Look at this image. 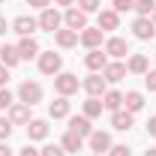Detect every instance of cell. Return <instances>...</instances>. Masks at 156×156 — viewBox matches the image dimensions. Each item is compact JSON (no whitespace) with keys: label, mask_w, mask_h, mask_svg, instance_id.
I'll use <instances>...</instances> for the list:
<instances>
[{"label":"cell","mask_w":156,"mask_h":156,"mask_svg":"<svg viewBox=\"0 0 156 156\" xmlns=\"http://www.w3.org/2000/svg\"><path fill=\"white\" fill-rule=\"evenodd\" d=\"M123 105H126V111H132V114H135V111L144 108V96H141L138 90H129V93L123 96Z\"/></svg>","instance_id":"24"},{"label":"cell","mask_w":156,"mask_h":156,"mask_svg":"<svg viewBox=\"0 0 156 156\" xmlns=\"http://www.w3.org/2000/svg\"><path fill=\"white\" fill-rule=\"evenodd\" d=\"M21 156H39V150H36V147H24V150H21Z\"/></svg>","instance_id":"39"},{"label":"cell","mask_w":156,"mask_h":156,"mask_svg":"<svg viewBox=\"0 0 156 156\" xmlns=\"http://www.w3.org/2000/svg\"><path fill=\"white\" fill-rule=\"evenodd\" d=\"M60 147H63L66 153H78V150L84 147V138L75 135V132H66V135H63V141H60Z\"/></svg>","instance_id":"23"},{"label":"cell","mask_w":156,"mask_h":156,"mask_svg":"<svg viewBox=\"0 0 156 156\" xmlns=\"http://www.w3.org/2000/svg\"><path fill=\"white\" fill-rule=\"evenodd\" d=\"M84 66H87L90 72H99V69H105V66H108V57H105L99 48H93V51L84 57Z\"/></svg>","instance_id":"16"},{"label":"cell","mask_w":156,"mask_h":156,"mask_svg":"<svg viewBox=\"0 0 156 156\" xmlns=\"http://www.w3.org/2000/svg\"><path fill=\"white\" fill-rule=\"evenodd\" d=\"M0 3H3V0H0Z\"/></svg>","instance_id":"46"},{"label":"cell","mask_w":156,"mask_h":156,"mask_svg":"<svg viewBox=\"0 0 156 156\" xmlns=\"http://www.w3.org/2000/svg\"><path fill=\"white\" fill-rule=\"evenodd\" d=\"M0 156H12V150H9V147H6L3 141H0Z\"/></svg>","instance_id":"40"},{"label":"cell","mask_w":156,"mask_h":156,"mask_svg":"<svg viewBox=\"0 0 156 156\" xmlns=\"http://www.w3.org/2000/svg\"><path fill=\"white\" fill-rule=\"evenodd\" d=\"M105 54H111V57H126V54H129V45H126V39L111 36L108 42H105Z\"/></svg>","instance_id":"14"},{"label":"cell","mask_w":156,"mask_h":156,"mask_svg":"<svg viewBox=\"0 0 156 156\" xmlns=\"http://www.w3.org/2000/svg\"><path fill=\"white\" fill-rule=\"evenodd\" d=\"M126 72H129V69H126L123 63H108V66L102 69V78H105V81H123Z\"/></svg>","instance_id":"20"},{"label":"cell","mask_w":156,"mask_h":156,"mask_svg":"<svg viewBox=\"0 0 156 156\" xmlns=\"http://www.w3.org/2000/svg\"><path fill=\"white\" fill-rule=\"evenodd\" d=\"M132 33H135V39H153L156 36V27H153V18H135V24H132Z\"/></svg>","instance_id":"8"},{"label":"cell","mask_w":156,"mask_h":156,"mask_svg":"<svg viewBox=\"0 0 156 156\" xmlns=\"http://www.w3.org/2000/svg\"><path fill=\"white\" fill-rule=\"evenodd\" d=\"M102 108H108V111L123 108V93H120V90H105V93H102Z\"/></svg>","instance_id":"21"},{"label":"cell","mask_w":156,"mask_h":156,"mask_svg":"<svg viewBox=\"0 0 156 156\" xmlns=\"http://www.w3.org/2000/svg\"><path fill=\"white\" fill-rule=\"evenodd\" d=\"M27 3H30L33 9H48V3H51V0H27Z\"/></svg>","instance_id":"37"},{"label":"cell","mask_w":156,"mask_h":156,"mask_svg":"<svg viewBox=\"0 0 156 156\" xmlns=\"http://www.w3.org/2000/svg\"><path fill=\"white\" fill-rule=\"evenodd\" d=\"M144 156H156V150H153V147H150V150H147V153H144Z\"/></svg>","instance_id":"43"},{"label":"cell","mask_w":156,"mask_h":156,"mask_svg":"<svg viewBox=\"0 0 156 156\" xmlns=\"http://www.w3.org/2000/svg\"><path fill=\"white\" fill-rule=\"evenodd\" d=\"M78 87H81V81H78V75H72V72H60V75L54 78V90H57L60 96H72V93H78Z\"/></svg>","instance_id":"1"},{"label":"cell","mask_w":156,"mask_h":156,"mask_svg":"<svg viewBox=\"0 0 156 156\" xmlns=\"http://www.w3.org/2000/svg\"><path fill=\"white\" fill-rule=\"evenodd\" d=\"M147 135L156 138V117H150V123H147Z\"/></svg>","instance_id":"38"},{"label":"cell","mask_w":156,"mask_h":156,"mask_svg":"<svg viewBox=\"0 0 156 156\" xmlns=\"http://www.w3.org/2000/svg\"><path fill=\"white\" fill-rule=\"evenodd\" d=\"M126 69L135 72V75H144V72H147V57H144V54H132L129 63H126Z\"/></svg>","instance_id":"26"},{"label":"cell","mask_w":156,"mask_h":156,"mask_svg":"<svg viewBox=\"0 0 156 156\" xmlns=\"http://www.w3.org/2000/svg\"><path fill=\"white\" fill-rule=\"evenodd\" d=\"M36 27H39V21L33 18V15H18V18L12 21V30H15L18 36H30Z\"/></svg>","instance_id":"10"},{"label":"cell","mask_w":156,"mask_h":156,"mask_svg":"<svg viewBox=\"0 0 156 156\" xmlns=\"http://www.w3.org/2000/svg\"><path fill=\"white\" fill-rule=\"evenodd\" d=\"M60 69H63V57L60 54H54V51L39 54V72L42 75H60Z\"/></svg>","instance_id":"2"},{"label":"cell","mask_w":156,"mask_h":156,"mask_svg":"<svg viewBox=\"0 0 156 156\" xmlns=\"http://www.w3.org/2000/svg\"><path fill=\"white\" fill-rule=\"evenodd\" d=\"M108 156H132V150H129L126 144H111V150H108Z\"/></svg>","instance_id":"33"},{"label":"cell","mask_w":156,"mask_h":156,"mask_svg":"<svg viewBox=\"0 0 156 156\" xmlns=\"http://www.w3.org/2000/svg\"><path fill=\"white\" fill-rule=\"evenodd\" d=\"M69 132H75V135L81 138H90V132H93V126H90V117H69Z\"/></svg>","instance_id":"13"},{"label":"cell","mask_w":156,"mask_h":156,"mask_svg":"<svg viewBox=\"0 0 156 156\" xmlns=\"http://www.w3.org/2000/svg\"><path fill=\"white\" fill-rule=\"evenodd\" d=\"M153 9H156V0H135L138 18H150V15H153Z\"/></svg>","instance_id":"27"},{"label":"cell","mask_w":156,"mask_h":156,"mask_svg":"<svg viewBox=\"0 0 156 156\" xmlns=\"http://www.w3.org/2000/svg\"><path fill=\"white\" fill-rule=\"evenodd\" d=\"M87 144H90V150L93 153H105V150H111V135L108 132H102V129H93L90 132V138H87Z\"/></svg>","instance_id":"6"},{"label":"cell","mask_w":156,"mask_h":156,"mask_svg":"<svg viewBox=\"0 0 156 156\" xmlns=\"http://www.w3.org/2000/svg\"><path fill=\"white\" fill-rule=\"evenodd\" d=\"M111 126H114L117 132H129L132 129V111H126V108L111 111Z\"/></svg>","instance_id":"9"},{"label":"cell","mask_w":156,"mask_h":156,"mask_svg":"<svg viewBox=\"0 0 156 156\" xmlns=\"http://www.w3.org/2000/svg\"><path fill=\"white\" fill-rule=\"evenodd\" d=\"M54 3H57V6H72L75 0H54Z\"/></svg>","instance_id":"42"},{"label":"cell","mask_w":156,"mask_h":156,"mask_svg":"<svg viewBox=\"0 0 156 156\" xmlns=\"http://www.w3.org/2000/svg\"><path fill=\"white\" fill-rule=\"evenodd\" d=\"M39 27H42V30H48V33H57L60 30V24H63V15H60L57 9H51V6H48V9H42V15H39Z\"/></svg>","instance_id":"3"},{"label":"cell","mask_w":156,"mask_h":156,"mask_svg":"<svg viewBox=\"0 0 156 156\" xmlns=\"http://www.w3.org/2000/svg\"><path fill=\"white\" fill-rule=\"evenodd\" d=\"M18 60H21L18 48H12V45H0V63H3L6 69H12V66H18Z\"/></svg>","instance_id":"18"},{"label":"cell","mask_w":156,"mask_h":156,"mask_svg":"<svg viewBox=\"0 0 156 156\" xmlns=\"http://www.w3.org/2000/svg\"><path fill=\"white\" fill-rule=\"evenodd\" d=\"M117 24H120V15L114 9H102L99 12V30H117Z\"/></svg>","instance_id":"19"},{"label":"cell","mask_w":156,"mask_h":156,"mask_svg":"<svg viewBox=\"0 0 156 156\" xmlns=\"http://www.w3.org/2000/svg\"><path fill=\"white\" fill-rule=\"evenodd\" d=\"M9 105H12V93H9L6 87H0V111H6Z\"/></svg>","instance_id":"35"},{"label":"cell","mask_w":156,"mask_h":156,"mask_svg":"<svg viewBox=\"0 0 156 156\" xmlns=\"http://www.w3.org/2000/svg\"><path fill=\"white\" fill-rule=\"evenodd\" d=\"M105 84H108V81H105L102 75H96V72H93V75H87L84 81H81V87H84L90 96H102V93H105Z\"/></svg>","instance_id":"11"},{"label":"cell","mask_w":156,"mask_h":156,"mask_svg":"<svg viewBox=\"0 0 156 156\" xmlns=\"http://www.w3.org/2000/svg\"><path fill=\"white\" fill-rule=\"evenodd\" d=\"M6 81H9V69L0 63V87H6Z\"/></svg>","instance_id":"36"},{"label":"cell","mask_w":156,"mask_h":156,"mask_svg":"<svg viewBox=\"0 0 156 156\" xmlns=\"http://www.w3.org/2000/svg\"><path fill=\"white\" fill-rule=\"evenodd\" d=\"M48 114L54 117V120H63V117H69V96H60L57 102H51V105H48Z\"/></svg>","instance_id":"22"},{"label":"cell","mask_w":156,"mask_h":156,"mask_svg":"<svg viewBox=\"0 0 156 156\" xmlns=\"http://www.w3.org/2000/svg\"><path fill=\"white\" fill-rule=\"evenodd\" d=\"M99 114H102V102H99L96 96H90L87 102H84V117L93 120V117H99Z\"/></svg>","instance_id":"28"},{"label":"cell","mask_w":156,"mask_h":156,"mask_svg":"<svg viewBox=\"0 0 156 156\" xmlns=\"http://www.w3.org/2000/svg\"><path fill=\"white\" fill-rule=\"evenodd\" d=\"M18 54H21V60L36 57V54H39V42H36L33 36H21V42H18Z\"/></svg>","instance_id":"15"},{"label":"cell","mask_w":156,"mask_h":156,"mask_svg":"<svg viewBox=\"0 0 156 156\" xmlns=\"http://www.w3.org/2000/svg\"><path fill=\"white\" fill-rule=\"evenodd\" d=\"M63 21H66V27H69V30L81 33V30L87 27V12H81L78 6H69V9H66V15H63Z\"/></svg>","instance_id":"5"},{"label":"cell","mask_w":156,"mask_h":156,"mask_svg":"<svg viewBox=\"0 0 156 156\" xmlns=\"http://www.w3.org/2000/svg\"><path fill=\"white\" fill-rule=\"evenodd\" d=\"M99 6H102V0H78L81 12H99Z\"/></svg>","instance_id":"29"},{"label":"cell","mask_w":156,"mask_h":156,"mask_svg":"<svg viewBox=\"0 0 156 156\" xmlns=\"http://www.w3.org/2000/svg\"><path fill=\"white\" fill-rule=\"evenodd\" d=\"M144 84H147L150 93H156V69H147V72H144Z\"/></svg>","instance_id":"34"},{"label":"cell","mask_w":156,"mask_h":156,"mask_svg":"<svg viewBox=\"0 0 156 156\" xmlns=\"http://www.w3.org/2000/svg\"><path fill=\"white\" fill-rule=\"evenodd\" d=\"M63 153H66V150H63L60 144H48V147L39 150V156H63Z\"/></svg>","instance_id":"30"},{"label":"cell","mask_w":156,"mask_h":156,"mask_svg":"<svg viewBox=\"0 0 156 156\" xmlns=\"http://www.w3.org/2000/svg\"><path fill=\"white\" fill-rule=\"evenodd\" d=\"M153 21H156V9H153Z\"/></svg>","instance_id":"44"},{"label":"cell","mask_w":156,"mask_h":156,"mask_svg":"<svg viewBox=\"0 0 156 156\" xmlns=\"http://www.w3.org/2000/svg\"><path fill=\"white\" fill-rule=\"evenodd\" d=\"M18 96H21L24 105H30V108H33L36 102H42V87H39L36 81H24V84L18 87Z\"/></svg>","instance_id":"4"},{"label":"cell","mask_w":156,"mask_h":156,"mask_svg":"<svg viewBox=\"0 0 156 156\" xmlns=\"http://www.w3.org/2000/svg\"><path fill=\"white\" fill-rule=\"evenodd\" d=\"M54 42H57L60 48H72V45L78 42V33L69 30V27H66V30H57V33H54Z\"/></svg>","instance_id":"25"},{"label":"cell","mask_w":156,"mask_h":156,"mask_svg":"<svg viewBox=\"0 0 156 156\" xmlns=\"http://www.w3.org/2000/svg\"><path fill=\"white\" fill-rule=\"evenodd\" d=\"M93 156H99V153H93Z\"/></svg>","instance_id":"45"},{"label":"cell","mask_w":156,"mask_h":156,"mask_svg":"<svg viewBox=\"0 0 156 156\" xmlns=\"http://www.w3.org/2000/svg\"><path fill=\"white\" fill-rule=\"evenodd\" d=\"M27 138H30V141L48 138V123H45V120H30V123H27Z\"/></svg>","instance_id":"17"},{"label":"cell","mask_w":156,"mask_h":156,"mask_svg":"<svg viewBox=\"0 0 156 156\" xmlns=\"http://www.w3.org/2000/svg\"><path fill=\"white\" fill-rule=\"evenodd\" d=\"M9 135H12V123H9V117H0V141H6Z\"/></svg>","instance_id":"31"},{"label":"cell","mask_w":156,"mask_h":156,"mask_svg":"<svg viewBox=\"0 0 156 156\" xmlns=\"http://www.w3.org/2000/svg\"><path fill=\"white\" fill-rule=\"evenodd\" d=\"M3 33H6V18L0 15V36H3Z\"/></svg>","instance_id":"41"},{"label":"cell","mask_w":156,"mask_h":156,"mask_svg":"<svg viewBox=\"0 0 156 156\" xmlns=\"http://www.w3.org/2000/svg\"><path fill=\"white\" fill-rule=\"evenodd\" d=\"M9 123H12V126H15V123H30V105L12 102V105H9Z\"/></svg>","instance_id":"12"},{"label":"cell","mask_w":156,"mask_h":156,"mask_svg":"<svg viewBox=\"0 0 156 156\" xmlns=\"http://www.w3.org/2000/svg\"><path fill=\"white\" fill-rule=\"evenodd\" d=\"M129 9H135V0H114V12H129Z\"/></svg>","instance_id":"32"},{"label":"cell","mask_w":156,"mask_h":156,"mask_svg":"<svg viewBox=\"0 0 156 156\" xmlns=\"http://www.w3.org/2000/svg\"><path fill=\"white\" fill-rule=\"evenodd\" d=\"M102 33H105V30H99V27H84V30L78 33V42H81L84 48H90V51H93V48L102 45Z\"/></svg>","instance_id":"7"}]
</instances>
